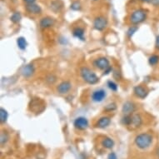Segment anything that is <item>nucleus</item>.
<instances>
[{
    "label": "nucleus",
    "instance_id": "1",
    "mask_svg": "<svg viewBox=\"0 0 159 159\" xmlns=\"http://www.w3.org/2000/svg\"><path fill=\"white\" fill-rule=\"evenodd\" d=\"M152 143H153V136L147 132L138 134L135 137V143L137 148L141 149H146L149 148Z\"/></svg>",
    "mask_w": 159,
    "mask_h": 159
},
{
    "label": "nucleus",
    "instance_id": "2",
    "mask_svg": "<svg viewBox=\"0 0 159 159\" xmlns=\"http://www.w3.org/2000/svg\"><path fill=\"white\" fill-rule=\"evenodd\" d=\"M80 74L82 79L89 84H96L99 81L96 73L87 67H82L80 69Z\"/></svg>",
    "mask_w": 159,
    "mask_h": 159
},
{
    "label": "nucleus",
    "instance_id": "3",
    "mask_svg": "<svg viewBox=\"0 0 159 159\" xmlns=\"http://www.w3.org/2000/svg\"><path fill=\"white\" fill-rule=\"evenodd\" d=\"M147 18V13L143 9H137L132 13L130 16V22L132 24H138L145 21Z\"/></svg>",
    "mask_w": 159,
    "mask_h": 159
},
{
    "label": "nucleus",
    "instance_id": "4",
    "mask_svg": "<svg viewBox=\"0 0 159 159\" xmlns=\"http://www.w3.org/2000/svg\"><path fill=\"white\" fill-rule=\"evenodd\" d=\"M29 108L35 113H40L45 108V103L44 101L40 98H33L30 102Z\"/></svg>",
    "mask_w": 159,
    "mask_h": 159
},
{
    "label": "nucleus",
    "instance_id": "5",
    "mask_svg": "<svg viewBox=\"0 0 159 159\" xmlns=\"http://www.w3.org/2000/svg\"><path fill=\"white\" fill-rule=\"evenodd\" d=\"M108 25V20L104 17H98L94 19L93 22V27L98 30V31H102L103 30L105 27Z\"/></svg>",
    "mask_w": 159,
    "mask_h": 159
},
{
    "label": "nucleus",
    "instance_id": "6",
    "mask_svg": "<svg viewBox=\"0 0 159 159\" xmlns=\"http://www.w3.org/2000/svg\"><path fill=\"white\" fill-rule=\"evenodd\" d=\"M73 125L78 130H85L86 128H88L89 123H88V121L87 118H85L83 117H79L74 120Z\"/></svg>",
    "mask_w": 159,
    "mask_h": 159
},
{
    "label": "nucleus",
    "instance_id": "7",
    "mask_svg": "<svg viewBox=\"0 0 159 159\" xmlns=\"http://www.w3.org/2000/svg\"><path fill=\"white\" fill-rule=\"evenodd\" d=\"M93 64L95 65V67H97L99 69H102V70H106L109 68V61L107 58L104 57H102V58H99L98 59L94 61Z\"/></svg>",
    "mask_w": 159,
    "mask_h": 159
},
{
    "label": "nucleus",
    "instance_id": "8",
    "mask_svg": "<svg viewBox=\"0 0 159 159\" xmlns=\"http://www.w3.org/2000/svg\"><path fill=\"white\" fill-rule=\"evenodd\" d=\"M107 96V93L104 89H98L94 91L92 94V100L96 103H101L103 102Z\"/></svg>",
    "mask_w": 159,
    "mask_h": 159
},
{
    "label": "nucleus",
    "instance_id": "9",
    "mask_svg": "<svg viewBox=\"0 0 159 159\" xmlns=\"http://www.w3.org/2000/svg\"><path fill=\"white\" fill-rule=\"evenodd\" d=\"M143 123V119L141 117V116L139 114H133L132 116V120H131V122L129 124V129H132V130H134V129H137L139 127H141Z\"/></svg>",
    "mask_w": 159,
    "mask_h": 159
},
{
    "label": "nucleus",
    "instance_id": "10",
    "mask_svg": "<svg viewBox=\"0 0 159 159\" xmlns=\"http://www.w3.org/2000/svg\"><path fill=\"white\" fill-rule=\"evenodd\" d=\"M134 94L139 98H145L148 94V90L147 88H143V86H136L133 89Z\"/></svg>",
    "mask_w": 159,
    "mask_h": 159
},
{
    "label": "nucleus",
    "instance_id": "11",
    "mask_svg": "<svg viewBox=\"0 0 159 159\" xmlns=\"http://www.w3.org/2000/svg\"><path fill=\"white\" fill-rule=\"evenodd\" d=\"M135 108H136V106L135 104L132 103V102H126L123 106H122V113L125 114V115H131L132 113L135 111Z\"/></svg>",
    "mask_w": 159,
    "mask_h": 159
},
{
    "label": "nucleus",
    "instance_id": "12",
    "mask_svg": "<svg viewBox=\"0 0 159 159\" xmlns=\"http://www.w3.org/2000/svg\"><path fill=\"white\" fill-rule=\"evenodd\" d=\"M71 88V82H68V81H64V82H61L60 84L58 86L57 90L60 94H65V93H68L70 91Z\"/></svg>",
    "mask_w": 159,
    "mask_h": 159
},
{
    "label": "nucleus",
    "instance_id": "13",
    "mask_svg": "<svg viewBox=\"0 0 159 159\" xmlns=\"http://www.w3.org/2000/svg\"><path fill=\"white\" fill-rule=\"evenodd\" d=\"M54 19L50 18V17H45L43 18L40 23H39V26L42 27V28H48V27H52L54 25Z\"/></svg>",
    "mask_w": 159,
    "mask_h": 159
},
{
    "label": "nucleus",
    "instance_id": "14",
    "mask_svg": "<svg viewBox=\"0 0 159 159\" xmlns=\"http://www.w3.org/2000/svg\"><path fill=\"white\" fill-rule=\"evenodd\" d=\"M22 75L25 77H31L34 72V67L33 64H27L26 66H24L21 70Z\"/></svg>",
    "mask_w": 159,
    "mask_h": 159
},
{
    "label": "nucleus",
    "instance_id": "15",
    "mask_svg": "<svg viewBox=\"0 0 159 159\" xmlns=\"http://www.w3.org/2000/svg\"><path fill=\"white\" fill-rule=\"evenodd\" d=\"M26 10L30 13H33V14H39L41 13L42 9L39 5L35 4H27L26 5Z\"/></svg>",
    "mask_w": 159,
    "mask_h": 159
},
{
    "label": "nucleus",
    "instance_id": "16",
    "mask_svg": "<svg viewBox=\"0 0 159 159\" xmlns=\"http://www.w3.org/2000/svg\"><path fill=\"white\" fill-rule=\"evenodd\" d=\"M111 122V119L108 117H102L97 122V127L100 128H105L108 126Z\"/></svg>",
    "mask_w": 159,
    "mask_h": 159
},
{
    "label": "nucleus",
    "instance_id": "17",
    "mask_svg": "<svg viewBox=\"0 0 159 159\" xmlns=\"http://www.w3.org/2000/svg\"><path fill=\"white\" fill-rule=\"evenodd\" d=\"M72 34L77 39L82 40V41L85 40V39H84V29L83 28H81V27H76V28H74L73 31H72Z\"/></svg>",
    "mask_w": 159,
    "mask_h": 159
},
{
    "label": "nucleus",
    "instance_id": "18",
    "mask_svg": "<svg viewBox=\"0 0 159 159\" xmlns=\"http://www.w3.org/2000/svg\"><path fill=\"white\" fill-rule=\"evenodd\" d=\"M102 145L104 147V148H108V149H110L112 148L113 146H114V142L113 139H111L109 137H106L104 138L103 141H102Z\"/></svg>",
    "mask_w": 159,
    "mask_h": 159
},
{
    "label": "nucleus",
    "instance_id": "19",
    "mask_svg": "<svg viewBox=\"0 0 159 159\" xmlns=\"http://www.w3.org/2000/svg\"><path fill=\"white\" fill-rule=\"evenodd\" d=\"M17 44H18V47L21 50L25 49L27 48V45L26 39H24V38H23V37H20V38L18 39V40H17Z\"/></svg>",
    "mask_w": 159,
    "mask_h": 159
},
{
    "label": "nucleus",
    "instance_id": "20",
    "mask_svg": "<svg viewBox=\"0 0 159 159\" xmlns=\"http://www.w3.org/2000/svg\"><path fill=\"white\" fill-rule=\"evenodd\" d=\"M8 139H9V135L8 134V132H4V131L1 132V135H0V143H1V145H2V146L4 145L5 143H8Z\"/></svg>",
    "mask_w": 159,
    "mask_h": 159
},
{
    "label": "nucleus",
    "instance_id": "21",
    "mask_svg": "<svg viewBox=\"0 0 159 159\" xmlns=\"http://www.w3.org/2000/svg\"><path fill=\"white\" fill-rule=\"evenodd\" d=\"M8 112H7L4 108H0V122H1L2 123L6 122V121L8 119Z\"/></svg>",
    "mask_w": 159,
    "mask_h": 159
},
{
    "label": "nucleus",
    "instance_id": "22",
    "mask_svg": "<svg viewBox=\"0 0 159 159\" xmlns=\"http://www.w3.org/2000/svg\"><path fill=\"white\" fill-rule=\"evenodd\" d=\"M21 18H22V16H21V13H20L19 12H15V13L10 17L11 21L13 23H18L20 22Z\"/></svg>",
    "mask_w": 159,
    "mask_h": 159
},
{
    "label": "nucleus",
    "instance_id": "23",
    "mask_svg": "<svg viewBox=\"0 0 159 159\" xmlns=\"http://www.w3.org/2000/svg\"><path fill=\"white\" fill-rule=\"evenodd\" d=\"M158 62H159V57L158 56H157V55H153V56H151V57L149 58V59H148V63H149V64H150V65H152V66L156 65Z\"/></svg>",
    "mask_w": 159,
    "mask_h": 159
},
{
    "label": "nucleus",
    "instance_id": "24",
    "mask_svg": "<svg viewBox=\"0 0 159 159\" xmlns=\"http://www.w3.org/2000/svg\"><path fill=\"white\" fill-rule=\"evenodd\" d=\"M137 29H138V27H137V26H132V27H129L128 30L127 31V37H128V38H132V36L137 32Z\"/></svg>",
    "mask_w": 159,
    "mask_h": 159
},
{
    "label": "nucleus",
    "instance_id": "25",
    "mask_svg": "<svg viewBox=\"0 0 159 159\" xmlns=\"http://www.w3.org/2000/svg\"><path fill=\"white\" fill-rule=\"evenodd\" d=\"M51 8L54 12H58L62 8V5H59V2L58 1H55L51 4Z\"/></svg>",
    "mask_w": 159,
    "mask_h": 159
},
{
    "label": "nucleus",
    "instance_id": "26",
    "mask_svg": "<svg viewBox=\"0 0 159 159\" xmlns=\"http://www.w3.org/2000/svg\"><path fill=\"white\" fill-rule=\"evenodd\" d=\"M70 8H71L72 10H73V11H78V10L81 9V4L77 1L73 2L71 4V6H70Z\"/></svg>",
    "mask_w": 159,
    "mask_h": 159
},
{
    "label": "nucleus",
    "instance_id": "27",
    "mask_svg": "<svg viewBox=\"0 0 159 159\" xmlns=\"http://www.w3.org/2000/svg\"><path fill=\"white\" fill-rule=\"evenodd\" d=\"M131 120H132V116L131 115H125V117H123L122 120V122L125 125V126H129L130 122H131Z\"/></svg>",
    "mask_w": 159,
    "mask_h": 159
},
{
    "label": "nucleus",
    "instance_id": "28",
    "mask_svg": "<svg viewBox=\"0 0 159 159\" xmlns=\"http://www.w3.org/2000/svg\"><path fill=\"white\" fill-rule=\"evenodd\" d=\"M117 108V107H116V104L114 103H109V104H108L106 107H105V111H107V112H112V111H114V110Z\"/></svg>",
    "mask_w": 159,
    "mask_h": 159
},
{
    "label": "nucleus",
    "instance_id": "29",
    "mask_svg": "<svg viewBox=\"0 0 159 159\" xmlns=\"http://www.w3.org/2000/svg\"><path fill=\"white\" fill-rule=\"evenodd\" d=\"M108 87L112 91H114V92H116V91L117 90V85L114 82H113V81H108Z\"/></svg>",
    "mask_w": 159,
    "mask_h": 159
},
{
    "label": "nucleus",
    "instance_id": "30",
    "mask_svg": "<svg viewBox=\"0 0 159 159\" xmlns=\"http://www.w3.org/2000/svg\"><path fill=\"white\" fill-rule=\"evenodd\" d=\"M46 80L49 82V83H53V82H56L57 78H56V77L53 76V75H49V77H47V79H46Z\"/></svg>",
    "mask_w": 159,
    "mask_h": 159
},
{
    "label": "nucleus",
    "instance_id": "31",
    "mask_svg": "<svg viewBox=\"0 0 159 159\" xmlns=\"http://www.w3.org/2000/svg\"><path fill=\"white\" fill-rule=\"evenodd\" d=\"M108 159H117V157L114 153H111L108 155Z\"/></svg>",
    "mask_w": 159,
    "mask_h": 159
},
{
    "label": "nucleus",
    "instance_id": "32",
    "mask_svg": "<svg viewBox=\"0 0 159 159\" xmlns=\"http://www.w3.org/2000/svg\"><path fill=\"white\" fill-rule=\"evenodd\" d=\"M155 46H156V49H159V35L157 36L156 38V43H155Z\"/></svg>",
    "mask_w": 159,
    "mask_h": 159
},
{
    "label": "nucleus",
    "instance_id": "33",
    "mask_svg": "<svg viewBox=\"0 0 159 159\" xmlns=\"http://www.w3.org/2000/svg\"><path fill=\"white\" fill-rule=\"evenodd\" d=\"M27 4H34V2L36 1V0H23Z\"/></svg>",
    "mask_w": 159,
    "mask_h": 159
},
{
    "label": "nucleus",
    "instance_id": "34",
    "mask_svg": "<svg viewBox=\"0 0 159 159\" xmlns=\"http://www.w3.org/2000/svg\"><path fill=\"white\" fill-rule=\"evenodd\" d=\"M152 3H153L155 6L159 5V0H152Z\"/></svg>",
    "mask_w": 159,
    "mask_h": 159
},
{
    "label": "nucleus",
    "instance_id": "35",
    "mask_svg": "<svg viewBox=\"0 0 159 159\" xmlns=\"http://www.w3.org/2000/svg\"><path fill=\"white\" fill-rule=\"evenodd\" d=\"M111 71H112V68H111V67H109L108 69H106V70L104 71V74H108V73H109Z\"/></svg>",
    "mask_w": 159,
    "mask_h": 159
},
{
    "label": "nucleus",
    "instance_id": "36",
    "mask_svg": "<svg viewBox=\"0 0 159 159\" xmlns=\"http://www.w3.org/2000/svg\"><path fill=\"white\" fill-rule=\"evenodd\" d=\"M141 1L145 2V3H150V2H152V0H141Z\"/></svg>",
    "mask_w": 159,
    "mask_h": 159
},
{
    "label": "nucleus",
    "instance_id": "37",
    "mask_svg": "<svg viewBox=\"0 0 159 159\" xmlns=\"http://www.w3.org/2000/svg\"><path fill=\"white\" fill-rule=\"evenodd\" d=\"M158 156H159V149H158Z\"/></svg>",
    "mask_w": 159,
    "mask_h": 159
},
{
    "label": "nucleus",
    "instance_id": "38",
    "mask_svg": "<svg viewBox=\"0 0 159 159\" xmlns=\"http://www.w3.org/2000/svg\"><path fill=\"white\" fill-rule=\"evenodd\" d=\"M95 1H96V0H95Z\"/></svg>",
    "mask_w": 159,
    "mask_h": 159
}]
</instances>
